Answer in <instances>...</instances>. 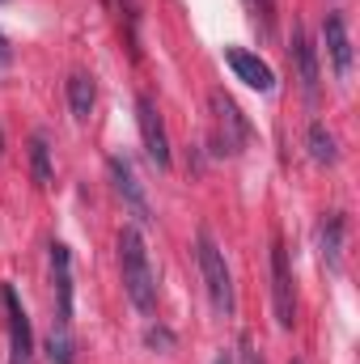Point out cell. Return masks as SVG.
I'll use <instances>...</instances> for the list:
<instances>
[{
	"label": "cell",
	"instance_id": "cell-14",
	"mask_svg": "<svg viewBox=\"0 0 360 364\" xmlns=\"http://www.w3.org/2000/svg\"><path fill=\"white\" fill-rule=\"evenodd\" d=\"M30 178H34V186H51V178H55V170H51V144H47L43 132L30 136Z\"/></svg>",
	"mask_w": 360,
	"mask_h": 364
},
{
	"label": "cell",
	"instance_id": "cell-19",
	"mask_svg": "<svg viewBox=\"0 0 360 364\" xmlns=\"http://www.w3.org/2000/svg\"><path fill=\"white\" fill-rule=\"evenodd\" d=\"M0 157H4V132H0Z\"/></svg>",
	"mask_w": 360,
	"mask_h": 364
},
{
	"label": "cell",
	"instance_id": "cell-6",
	"mask_svg": "<svg viewBox=\"0 0 360 364\" xmlns=\"http://www.w3.org/2000/svg\"><path fill=\"white\" fill-rule=\"evenodd\" d=\"M271 301H275V322H280V331H292V322H297V296H292L288 250H284L280 242L271 246Z\"/></svg>",
	"mask_w": 360,
	"mask_h": 364
},
{
	"label": "cell",
	"instance_id": "cell-1",
	"mask_svg": "<svg viewBox=\"0 0 360 364\" xmlns=\"http://www.w3.org/2000/svg\"><path fill=\"white\" fill-rule=\"evenodd\" d=\"M119 267H123V288H127L132 305L140 314H153L157 309V272L149 263V246H144L140 225L119 229Z\"/></svg>",
	"mask_w": 360,
	"mask_h": 364
},
{
	"label": "cell",
	"instance_id": "cell-3",
	"mask_svg": "<svg viewBox=\"0 0 360 364\" xmlns=\"http://www.w3.org/2000/svg\"><path fill=\"white\" fill-rule=\"evenodd\" d=\"M208 106H212V144H216V153L221 157H238L250 144V123L242 119L238 102L225 90L208 93Z\"/></svg>",
	"mask_w": 360,
	"mask_h": 364
},
{
	"label": "cell",
	"instance_id": "cell-12",
	"mask_svg": "<svg viewBox=\"0 0 360 364\" xmlns=\"http://www.w3.org/2000/svg\"><path fill=\"white\" fill-rule=\"evenodd\" d=\"M344 229H348V220L335 212V216H327L322 220V263L331 267V272H344Z\"/></svg>",
	"mask_w": 360,
	"mask_h": 364
},
{
	"label": "cell",
	"instance_id": "cell-5",
	"mask_svg": "<svg viewBox=\"0 0 360 364\" xmlns=\"http://www.w3.org/2000/svg\"><path fill=\"white\" fill-rule=\"evenodd\" d=\"M0 301L9 314V364H34V331H30V318L9 284L0 288Z\"/></svg>",
	"mask_w": 360,
	"mask_h": 364
},
{
	"label": "cell",
	"instance_id": "cell-18",
	"mask_svg": "<svg viewBox=\"0 0 360 364\" xmlns=\"http://www.w3.org/2000/svg\"><path fill=\"white\" fill-rule=\"evenodd\" d=\"M9 60H13V51H9V43H4V34H0V68H4Z\"/></svg>",
	"mask_w": 360,
	"mask_h": 364
},
{
	"label": "cell",
	"instance_id": "cell-2",
	"mask_svg": "<svg viewBox=\"0 0 360 364\" xmlns=\"http://www.w3.org/2000/svg\"><path fill=\"white\" fill-rule=\"evenodd\" d=\"M195 259H199V272H203V288L212 296V309L229 318L238 309V301H233V275H229V263H225V255H221V246L212 242L208 229L195 233Z\"/></svg>",
	"mask_w": 360,
	"mask_h": 364
},
{
	"label": "cell",
	"instance_id": "cell-4",
	"mask_svg": "<svg viewBox=\"0 0 360 364\" xmlns=\"http://www.w3.org/2000/svg\"><path fill=\"white\" fill-rule=\"evenodd\" d=\"M136 123H140V140H144V153L153 157V166L170 170V161H174V153H170V132H166V119H162V110H157V102H153L149 93L136 97Z\"/></svg>",
	"mask_w": 360,
	"mask_h": 364
},
{
	"label": "cell",
	"instance_id": "cell-16",
	"mask_svg": "<svg viewBox=\"0 0 360 364\" xmlns=\"http://www.w3.org/2000/svg\"><path fill=\"white\" fill-rule=\"evenodd\" d=\"M309 157H314L318 166H335V161H339V144H335V136L327 132V123H309Z\"/></svg>",
	"mask_w": 360,
	"mask_h": 364
},
{
	"label": "cell",
	"instance_id": "cell-15",
	"mask_svg": "<svg viewBox=\"0 0 360 364\" xmlns=\"http://www.w3.org/2000/svg\"><path fill=\"white\" fill-rule=\"evenodd\" d=\"M47 360L51 364H73L77 360V343H73V326H68V322H51V335H47Z\"/></svg>",
	"mask_w": 360,
	"mask_h": 364
},
{
	"label": "cell",
	"instance_id": "cell-7",
	"mask_svg": "<svg viewBox=\"0 0 360 364\" xmlns=\"http://www.w3.org/2000/svg\"><path fill=\"white\" fill-rule=\"evenodd\" d=\"M106 170H110V182H115L119 199H123V203H127V212L136 216V225H153V208H149V199H144V186H140V178H136L132 161L110 157V161H106Z\"/></svg>",
	"mask_w": 360,
	"mask_h": 364
},
{
	"label": "cell",
	"instance_id": "cell-21",
	"mask_svg": "<svg viewBox=\"0 0 360 364\" xmlns=\"http://www.w3.org/2000/svg\"><path fill=\"white\" fill-rule=\"evenodd\" d=\"M250 4H263V9H268V0H250Z\"/></svg>",
	"mask_w": 360,
	"mask_h": 364
},
{
	"label": "cell",
	"instance_id": "cell-10",
	"mask_svg": "<svg viewBox=\"0 0 360 364\" xmlns=\"http://www.w3.org/2000/svg\"><path fill=\"white\" fill-rule=\"evenodd\" d=\"M225 60H229V68L238 73V81H246L250 90H259V93H271V90H275V73H271V64H268V60H259L255 51L229 47V51H225Z\"/></svg>",
	"mask_w": 360,
	"mask_h": 364
},
{
	"label": "cell",
	"instance_id": "cell-17",
	"mask_svg": "<svg viewBox=\"0 0 360 364\" xmlns=\"http://www.w3.org/2000/svg\"><path fill=\"white\" fill-rule=\"evenodd\" d=\"M144 339H149V348H166V352L174 348V335H170V331H162V326H149V331H144Z\"/></svg>",
	"mask_w": 360,
	"mask_h": 364
},
{
	"label": "cell",
	"instance_id": "cell-9",
	"mask_svg": "<svg viewBox=\"0 0 360 364\" xmlns=\"http://www.w3.org/2000/svg\"><path fill=\"white\" fill-rule=\"evenodd\" d=\"M322 38H327V55L335 64V77L348 81L352 77V34H348L344 13H327L322 17Z\"/></svg>",
	"mask_w": 360,
	"mask_h": 364
},
{
	"label": "cell",
	"instance_id": "cell-20",
	"mask_svg": "<svg viewBox=\"0 0 360 364\" xmlns=\"http://www.w3.org/2000/svg\"><path fill=\"white\" fill-rule=\"evenodd\" d=\"M216 364H233V360H229V356H221V360H216Z\"/></svg>",
	"mask_w": 360,
	"mask_h": 364
},
{
	"label": "cell",
	"instance_id": "cell-13",
	"mask_svg": "<svg viewBox=\"0 0 360 364\" xmlns=\"http://www.w3.org/2000/svg\"><path fill=\"white\" fill-rule=\"evenodd\" d=\"M93 102H97V85H93V77L85 73H73L68 77V110H73V119H90L93 114Z\"/></svg>",
	"mask_w": 360,
	"mask_h": 364
},
{
	"label": "cell",
	"instance_id": "cell-8",
	"mask_svg": "<svg viewBox=\"0 0 360 364\" xmlns=\"http://www.w3.org/2000/svg\"><path fill=\"white\" fill-rule=\"evenodd\" d=\"M51 288H55V322L73 326V255L64 242H51Z\"/></svg>",
	"mask_w": 360,
	"mask_h": 364
},
{
	"label": "cell",
	"instance_id": "cell-11",
	"mask_svg": "<svg viewBox=\"0 0 360 364\" xmlns=\"http://www.w3.org/2000/svg\"><path fill=\"white\" fill-rule=\"evenodd\" d=\"M292 60H297V81L309 102H318V55H314V43L305 38V26L292 21Z\"/></svg>",
	"mask_w": 360,
	"mask_h": 364
}]
</instances>
